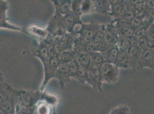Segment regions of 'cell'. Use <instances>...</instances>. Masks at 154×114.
<instances>
[{
	"label": "cell",
	"mask_w": 154,
	"mask_h": 114,
	"mask_svg": "<svg viewBox=\"0 0 154 114\" xmlns=\"http://www.w3.org/2000/svg\"><path fill=\"white\" fill-rule=\"evenodd\" d=\"M101 80L103 82L113 84L119 76V69L114 64L104 63L100 67Z\"/></svg>",
	"instance_id": "cell-1"
},
{
	"label": "cell",
	"mask_w": 154,
	"mask_h": 114,
	"mask_svg": "<svg viewBox=\"0 0 154 114\" xmlns=\"http://www.w3.org/2000/svg\"><path fill=\"white\" fill-rule=\"evenodd\" d=\"M102 25L92 21L89 24H82L77 34L85 39L91 41V38L101 27Z\"/></svg>",
	"instance_id": "cell-2"
},
{
	"label": "cell",
	"mask_w": 154,
	"mask_h": 114,
	"mask_svg": "<svg viewBox=\"0 0 154 114\" xmlns=\"http://www.w3.org/2000/svg\"><path fill=\"white\" fill-rule=\"evenodd\" d=\"M101 66L91 64L90 68L88 70L89 76L91 82V86L97 91L102 92V84L101 72Z\"/></svg>",
	"instance_id": "cell-3"
},
{
	"label": "cell",
	"mask_w": 154,
	"mask_h": 114,
	"mask_svg": "<svg viewBox=\"0 0 154 114\" xmlns=\"http://www.w3.org/2000/svg\"><path fill=\"white\" fill-rule=\"evenodd\" d=\"M145 68H149L154 71V55L149 49L143 50L136 69L142 70Z\"/></svg>",
	"instance_id": "cell-4"
},
{
	"label": "cell",
	"mask_w": 154,
	"mask_h": 114,
	"mask_svg": "<svg viewBox=\"0 0 154 114\" xmlns=\"http://www.w3.org/2000/svg\"><path fill=\"white\" fill-rule=\"evenodd\" d=\"M104 32L103 40L110 45H116L119 36L117 32L115 26L110 24L103 25Z\"/></svg>",
	"instance_id": "cell-5"
},
{
	"label": "cell",
	"mask_w": 154,
	"mask_h": 114,
	"mask_svg": "<svg viewBox=\"0 0 154 114\" xmlns=\"http://www.w3.org/2000/svg\"><path fill=\"white\" fill-rule=\"evenodd\" d=\"M125 51L129 57V67L136 69L141 58L143 50L137 45H135L129 47Z\"/></svg>",
	"instance_id": "cell-6"
},
{
	"label": "cell",
	"mask_w": 154,
	"mask_h": 114,
	"mask_svg": "<svg viewBox=\"0 0 154 114\" xmlns=\"http://www.w3.org/2000/svg\"><path fill=\"white\" fill-rule=\"evenodd\" d=\"M110 12L108 15L117 19L119 18L126 9L125 0H109Z\"/></svg>",
	"instance_id": "cell-7"
},
{
	"label": "cell",
	"mask_w": 154,
	"mask_h": 114,
	"mask_svg": "<svg viewBox=\"0 0 154 114\" xmlns=\"http://www.w3.org/2000/svg\"><path fill=\"white\" fill-rule=\"evenodd\" d=\"M115 26L119 36H130L135 35V30L131 26L124 22L114 20L112 22Z\"/></svg>",
	"instance_id": "cell-8"
},
{
	"label": "cell",
	"mask_w": 154,
	"mask_h": 114,
	"mask_svg": "<svg viewBox=\"0 0 154 114\" xmlns=\"http://www.w3.org/2000/svg\"><path fill=\"white\" fill-rule=\"evenodd\" d=\"M119 51V48L117 45L111 46L107 50L102 53L105 59V62L115 64Z\"/></svg>",
	"instance_id": "cell-9"
},
{
	"label": "cell",
	"mask_w": 154,
	"mask_h": 114,
	"mask_svg": "<svg viewBox=\"0 0 154 114\" xmlns=\"http://www.w3.org/2000/svg\"><path fill=\"white\" fill-rule=\"evenodd\" d=\"M94 12L101 14H109L110 12V5L109 0L93 1Z\"/></svg>",
	"instance_id": "cell-10"
},
{
	"label": "cell",
	"mask_w": 154,
	"mask_h": 114,
	"mask_svg": "<svg viewBox=\"0 0 154 114\" xmlns=\"http://www.w3.org/2000/svg\"><path fill=\"white\" fill-rule=\"evenodd\" d=\"M116 66L119 69H129V59L128 54L125 51L119 49V51L116 58Z\"/></svg>",
	"instance_id": "cell-11"
},
{
	"label": "cell",
	"mask_w": 154,
	"mask_h": 114,
	"mask_svg": "<svg viewBox=\"0 0 154 114\" xmlns=\"http://www.w3.org/2000/svg\"><path fill=\"white\" fill-rule=\"evenodd\" d=\"M125 4L126 5V9L125 11L119 18L115 19V20L122 22L128 23L134 19L135 18V16L133 9L130 7V5L127 2V1H125Z\"/></svg>",
	"instance_id": "cell-12"
},
{
	"label": "cell",
	"mask_w": 154,
	"mask_h": 114,
	"mask_svg": "<svg viewBox=\"0 0 154 114\" xmlns=\"http://www.w3.org/2000/svg\"><path fill=\"white\" fill-rule=\"evenodd\" d=\"M76 52L77 53L75 59L77 60L79 64L86 70H89L91 64V59L89 54L87 53H79L77 51Z\"/></svg>",
	"instance_id": "cell-13"
},
{
	"label": "cell",
	"mask_w": 154,
	"mask_h": 114,
	"mask_svg": "<svg viewBox=\"0 0 154 114\" xmlns=\"http://www.w3.org/2000/svg\"><path fill=\"white\" fill-rule=\"evenodd\" d=\"M71 1H62V2H60L59 1L56 4L59 13L62 16H66L72 12Z\"/></svg>",
	"instance_id": "cell-14"
},
{
	"label": "cell",
	"mask_w": 154,
	"mask_h": 114,
	"mask_svg": "<svg viewBox=\"0 0 154 114\" xmlns=\"http://www.w3.org/2000/svg\"><path fill=\"white\" fill-rule=\"evenodd\" d=\"M28 30L29 32V34L41 39H45L48 36V31L47 30L40 28L37 26H30Z\"/></svg>",
	"instance_id": "cell-15"
},
{
	"label": "cell",
	"mask_w": 154,
	"mask_h": 114,
	"mask_svg": "<svg viewBox=\"0 0 154 114\" xmlns=\"http://www.w3.org/2000/svg\"><path fill=\"white\" fill-rule=\"evenodd\" d=\"M77 79L82 84L87 83L91 86V82L89 76L88 70L80 66L78 70Z\"/></svg>",
	"instance_id": "cell-16"
},
{
	"label": "cell",
	"mask_w": 154,
	"mask_h": 114,
	"mask_svg": "<svg viewBox=\"0 0 154 114\" xmlns=\"http://www.w3.org/2000/svg\"><path fill=\"white\" fill-rule=\"evenodd\" d=\"M91 59V64L101 66L105 63V59L101 53L98 51H94L88 53Z\"/></svg>",
	"instance_id": "cell-17"
},
{
	"label": "cell",
	"mask_w": 154,
	"mask_h": 114,
	"mask_svg": "<svg viewBox=\"0 0 154 114\" xmlns=\"http://www.w3.org/2000/svg\"><path fill=\"white\" fill-rule=\"evenodd\" d=\"M94 11L93 1L85 0L82 1L81 6V14H88Z\"/></svg>",
	"instance_id": "cell-18"
},
{
	"label": "cell",
	"mask_w": 154,
	"mask_h": 114,
	"mask_svg": "<svg viewBox=\"0 0 154 114\" xmlns=\"http://www.w3.org/2000/svg\"><path fill=\"white\" fill-rule=\"evenodd\" d=\"M154 18L149 19L144 25L142 26L140 28H139L137 31H136L135 33V36L137 38H139L141 36L146 34L149 27H150V26L152 25V24L154 23Z\"/></svg>",
	"instance_id": "cell-19"
},
{
	"label": "cell",
	"mask_w": 154,
	"mask_h": 114,
	"mask_svg": "<svg viewBox=\"0 0 154 114\" xmlns=\"http://www.w3.org/2000/svg\"><path fill=\"white\" fill-rule=\"evenodd\" d=\"M8 29L16 31H19V32H23L26 34H29V33L27 31L25 30L24 29L21 28L18 26L13 25L12 24H10L8 20H0V29Z\"/></svg>",
	"instance_id": "cell-20"
},
{
	"label": "cell",
	"mask_w": 154,
	"mask_h": 114,
	"mask_svg": "<svg viewBox=\"0 0 154 114\" xmlns=\"http://www.w3.org/2000/svg\"><path fill=\"white\" fill-rule=\"evenodd\" d=\"M69 67L70 78L77 79L78 70L80 67V65L77 62V60L75 59L72 60L69 64Z\"/></svg>",
	"instance_id": "cell-21"
},
{
	"label": "cell",
	"mask_w": 154,
	"mask_h": 114,
	"mask_svg": "<svg viewBox=\"0 0 154 114\" xmlns=\"http://www.w3.org/2000/svg\"><path fill=\"white\" fill-rule=\"evenodd\" d=\"M145 11L148 18H154V0H146L145 4Z\"/></svg>",
	"instance_id": "cell-22"
},
{
	"label": "cell",
	"mask_w": 154,
	"mask_h": 114,
	"mask_svg": "<svg viewBox=\"0 0 154 114\" xmlns=\"http://www.w3.org/2000/svg\"><path fill=\"white\" fill-rule=\"evenodd\" d=\"M149 45H150V42L147 34H145L140 37L138 38L137 46L141 49L142 50H144L146 49H148Z\"/></svg>",
	"instance_id": "cell-23"
},
{
	"label": "cell",
	"mask_w": 154,
	"mask_h": 114,
	"mask_svg": "<svg viewBox=\"0 0 154 114\" xmlns=\"http://www.w3.org/2000/svg\"><path fill=\"white\" fill-rule=\"evenodd\" d=\"M8 9V2L5 1H0V20H8L7 12Z\"/></svg>",
	"instance_id": "cell-24"
},
{
	"label": "cell",
	"mask_w": 154,
	"mask_h": 114,
	"mask_svg": "<svg viewBox=\"0 0 154 114\" xmlns=\"http://www.w3.org/2000/svg\"><path fill=\"white\" fill-rule=\"evenodd\" d=\"M104 39V32H103V25H101V29L97 32L94 34V36L93 37V38L91 39V42L94 44H98L103 41Z\"/></svg>",
	"instance_id": "cell-25"
},
{
	"label": "cell",
	"mask_w": 154,
	"mask_h": 114,
	"mask_svg": "<svg viewBox=\"0 0 154 114\" xmlns=\"http://www.w3.org/2000/svg\"><path fill=\"white\" fill-rule=\"evenodd\" d=\"M109 114H130V110L127 105H120L113 108Z\"/></svg>",
	"instance_id": "cell-26"
},
{
	"label": "cell",
	"mask_w": 154,
	"mask_h": 114,
	"mask_svg": "<svg viewBox=\"0 0 154 114\" xmlns=\"http://www.w3.org/2000/svg\"><path fill=\"white\" fill-rule=\"evenodd\" d=\"M97 46V51L98 52H100L101 53H103L104 51L107 50L109 47L112 46V45H110L108 44L106 42H105L104 40L102 42H101L100 43L96 44Z\"/></svg>",
	"instance_id": "cell-27"
},
{
	"label": "cell",
	"mask_w": 154,
	"mask_h": 114,
	"mask_svg": "<svg viewBox=\"0 0 154 114\" xmlns=\"http://www.w3.org/2000/svg\"><path fill=\"white\" fill-rule=\"evenodd\" d=\"M146 34L149 39L150 44H154V22L149 27Z\"/></svg>",
	"instance_id": "cell-28"
},
{
	"label": "cell",
	"mask_w": 154,
	"mask_h": 114,
	"mask_svg": "<svg viewBox=\"0 0 154 114\" xmlns=\"http://www.w3.org/2000/svg\"><path fill=\"white\" fill-rule=\"evenodd\" d=\"M38 114H49L50 108L45 104H41L38 108Z\"/></svg>",
	"instance_id": "cell-29"
},
{
	"label": "cell",
	"mask_w": 154,
	"mask_h": 114,
	"mask_svg": "<svg viewBox=\"0 0 154 114\" xmlns=\"http://www.w3.org/2000/svg\"><path fill=\"white\" fill-rule=\"evenodd\" d=\"M149 50L151 51V52L154 55V44H150V45L149 46Z\"/></svg>",
	"instance_id": "cell-30"
}]
</instances>
